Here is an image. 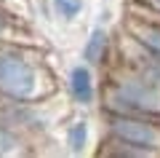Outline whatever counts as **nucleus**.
Segmentation results:
<instances>
[{
  "label": "nucleus",
  "mask_w": 160,
  "mask_h": 158,
  "mask_svg": "<svg viewBox=\"0 0 160 158\" xmlns=\"http://www.w3.org/2000/svg\"><path fill=\"white\" fill-rule=\"evenodd\" d=\"M80 59L104 75L115 62V30L109 24L93 22V27L88 30L86 40L80 46Z\"/></svg>",
  "instance_id": "nucleus-7"
},
{
  "label": "nucleus",
  "mask_w": 160,
  "mask_h": 158,
  "mask_svg": "<svg viewBox=\"0 0 160 158\" xmlns=\"http://www.w3.org/2000/svg\"><path fill=\"white\" fill-rule=\"evenodd\" d=\"M118 30H123V32H126L128 38H133L139 46H144L147 51H152V54L160 57V16L158 14H152V11H147V8L136 6L133 0H128Z\"/></svg>",
  "instance_id": "nucleus-6"
},
{
  "label": "nucleus",
  "mask_w": 160,
  "mask_h": 158,
  "mask_svg": "<svg viewBox=\"0 0 160 158\" xmlns=\"http://www.w3.org/2000/svg\"><path fill=\"white\" fill-rule=\"evenodd\" d=\"M38 153H40L38 145L27 134L8 126L6 121H0V158H27V155H38Z\"/></svg>",
  "instance_id": "nucleus-10"
},
{
  "label": "nucleus",
  "mask_w": 160,
  "mask_h": 158,
  "mask_svg": "<svg viewBox=\"0 0 160 158\" xmlns=\"http://www.w3.org/2000/svg\"><path fill=\"white\" fill-rule=\"evenodd\" d=\"M99 126H102V134L147 147L160 158V118L133 115V113H102L99 110Z\"/></svg>",
  "instance_id": "nucleus-3"
},
{
  "label": "nucleus",
  "mask_w": 160,
  "mask_h": 158,
  "mask_svg": "<svg viewBox=\"0 0 160 158\" xmlns=\"http://www.w3.org/2000/svg\"><path fill=\"white\" fill-rule=\"evenodd\" d=\"M96 110L160 118V86L149 83L126 64L112 62V67L102 75V94Z\"/></svg>",
  "instance_id": "nucleus-2"
},
{
  "label": "nucleus",
  "mask_w": 160,
  "mask_h": 158,
  "mask_svg": "<svg viewBox=\"0 0 160 158\" xmlns=\"http://www.w3.org/2000/svg\"><path fill=\"white\" fill-rule=\"evenodd\" d=\"M115 62L126 64L128 70L139 73L149 83L160 86V57L152 54V51H147L144 46H139L133 38H128L118 27H115Z\"/></svg>",
  "instance_id": "nucleus-5"
},
{
  "label": "nucleus",
  "mask_w": 160,
  "mask_h": 158,
  "mask_svg": "<svg viewBox=\"0 0 160 158\" xmlns=\"http://www.w3.org/2000/svg\"><path fill=\"white\" fill-rule=\"evenodd\" d=\"M96 22H99V24H109V27H112V11H109V8H102L99 16H96Z\"/></svg>",
  "instance_id": "nucleus-13"
},
{
  "label": "nucleus",
  "mask_w": 160,
  "mask_h": 158,
  "mask_svg": "<svg viewBox=\"0 0 160 158\" xmlns=\"http://www.w3.org/2000/svg\"><path fill=\"white\" fill-rule=\"evenodd\" d=\"M53 19L62 24H78L86 14V0H51Z\"/></svg>",
  "instance_id": "nucleus-11"
},
{
  "label": "nucleus",
  "mask_w": 160,
  "mask_h": 158,
  "mask_svg": "<svg viewBox=\"0 0 160 158\" xmlns=\"http://www.w3.org/2000/svg\"><path fill=\"white\" fill-rule=\"evenodd\" d=\"M59 91L62 83L48 62L46 46L0 43V94L40 102Z\"/></svg>",
  "instance_id": "nucleus-1"
},
{
  "label": "nucleus",
  "mask_w": 160,
  "mask_h": 158,
  "mask_svg": "<svg viewBox=\"0 0 160 158\" xmlns=\"http://www.w3.org/2000/svg\"><path fill=\"white\" fill-rule=\"evenodd\" d=\"M62 147L67 155H86L93 147V126L86 110H80L78 115H67L62 123Z\"/></svg>",
  "instance_id": "nucleus-8"
},
{
  "label": "nucleus",
  "mask_w": 160,
  "mask_h": 158,
  "mask_svg": "<svg viewBox=\"0 0 160 158\" xmlns=\"http://www.w3.org/2000/svg\"><path fill=\"white\" fill-rule=\"evenodd\" d=\"M62 89L72 110H93L99 107V94H102V73L86 64L83 59L72 62L62 78Z\"/></svg>",
  "instance_id": "nucleus-4"
},
{
  "label": "nucleus",
  "mask_w": 160,
  "mask_h": 158,
  "mask_svg": "<svg viewBox=\"0 0 160 158\" xmlns=\"http://www.w3.org/2000/svg\"><path fill=\"white\" fill-rule=\"evenodd\" d=\"M136 6H142V8H147V11H152V14H158L160 16V0H133Z\"/></svg>",
  "instance_id": "nucleus-12"
},
{
  "label": "nucleus",
  "mask_w": 160,
  "mask_h": 158,
  "mask_svg": "<svg viewBox=\"0 0 160 158\" xmlns=\"http://www.w3.org/2000/svg\"><path fill=\"white\" fill-rule=\"evenodd\" d=\"M0 43L43 46V40H38V32L32 30V24L27 19H22L19 14H13L11 8H6L0 3Z\"/></svg>",
  "instance_id": "nucleus-9"
}]
</instances>
